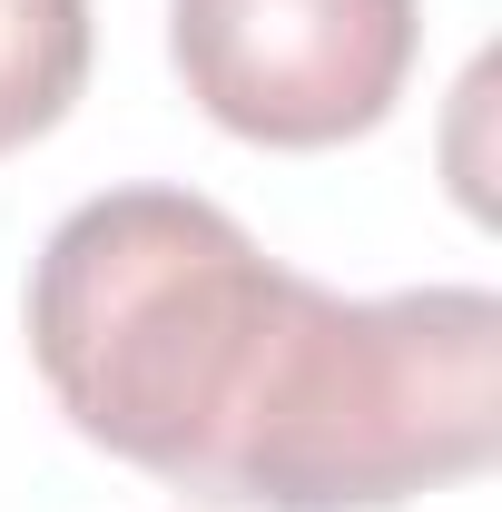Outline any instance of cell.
Masks as SVG:
<instances>
[{"label":"cell","mask_w":502,"mask_h":512,"mask_svg":"<svg viewBox=\"0 0 502 512\" xmlns=\"http://www.w3.org/2000/svg\"><path fill=\"white\" fill-rule=\"evenodd\" d=\"M20 316L69 424L207 503L394 512L502 444L493 286L335 296L197 188L69 207Z\"/></svg>","instance_id":"obj_1"},{"label":"cell","mask_w":502,"mask_h":512,"mask_svg":"<svg viewBox=\"0 0 502 512\" xmlns=\"http://www.w3.org/2000/svg\"><path fill=\"white\" fill-rule=\"evenodd\" d=\"M414 0H168V60L256 148H345L414 79Z\"/></svg>","instance_id":"obj_2"},{"label":"cell","mask_w":502,"mask_h":512,"mask_svg":"<svg viewBox=\"0 0 502 512\" xmlns=\"http://www.w3.org/2000/svg\"><path fill=\"white\" fill-rule=\"evenodd\" d=\"M89 89V0H0V158L50 138Z\"/></svg>","instance_id":"obj_3"}]
</instances>
